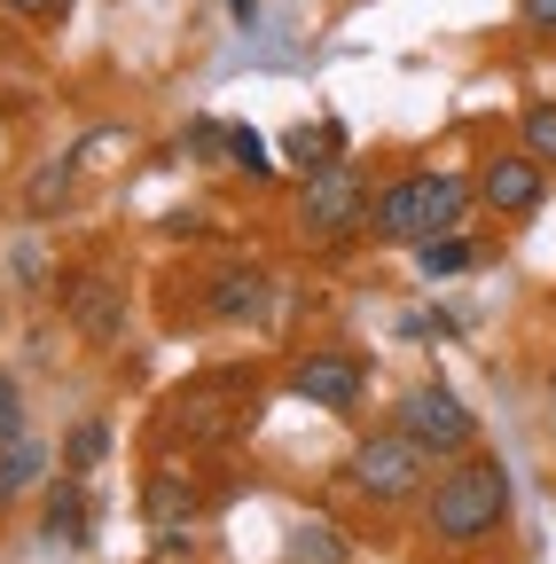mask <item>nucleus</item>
Masks as SVG:
<instances>
[{
	"label": "nucleus",
	"instance_id": "2eb2a0df",
	"mask_svg": "<svg viewBox=\"0 0 556 564\" xmlns=\"http://www.w3.org/2000/svg\"><path fill=\"white\" fill-rule=\"evenodd\" d=\"M228 158H236V165H243V173H259V181H266V173H274V158H266V150H259V133H251V126H228Z\"/></svg>",
	"mask_w": 556,
	"mask_h": 564
},
{
	"label": "nucleus",
	"instance_id": "f257e3e1",
	"mask_svg": "<svg viewBox=\"0 0 556 564\" xmlns=\"http://www.w3.org/2000/svg\"><path fill=\"white\" fill-rule=\"evenodd\" d=\"M502 510H510V478H502L494 455H478V463H462V470L439 478V494H432V533H439V541H478V533L502 525Z\"/></svg>",
	"mask_w": 556,
	"mask_h": 564
},
{
	"label": "nucleus",
	"instance_id": "6ab92c4d",
	"mask_svg": "<svg viewBox=\"0 0 556 564\" xmlns=\"http://www.w3.org/2000/svg\"><path fill=\"white\" fill-rule=\"evenodd\" d=\"M9 9H17V17H40V24H47V17H63V9H72V0H9Z\"/></svg>",
	"mask_w": 556,
	"mask_h": 564
},
{
	"label": "nucleus",
	"instance_id": "1a4fd4ad",
	"mask_svg": "<svg viewBox=\"0 0 556 564\" xmlns=\"http://www.w3.org/2000/svg\"><path fill=\"white\" fill-rule=\"evenodd\" d=\"M486 204L494 212H533L541 204V158L525 150V158H494L486 165Z\"/></svg>",
	"mask_w": 556,
	"mask_h": 564
},
{
	"label": "nucleus",
	"instance_id": "dca6fc26",
	"mask_svg": "<svg viewBox=\"0 0 556 564\" xmlns=\"http://www.w3.org/2000/svg\"><path fill=\"white\" fill-rule=\"evenodd\" d=\"M63 188H72V165H47V173H32V181H24V204H32V212H47V204H63Z\"/></svg>",
	"mask_w": 556,
	"mask_h": 564
},
{
	"label": "nucleus",
	"instance_id": "6e6552de",
	"mask_svg": "<svg viewBox=\"0 0 556 564\" xmlns=\"http://www.w3.org/2000/svg\"><path fill=\"white\" fill-rule=\"evenodd\" d=\"M142 518H150V533H157L165 549H181V541H188V525H196V486H181V478H150Z\"/></svg>",
	"mask_w": 556,
	"mask_h": 564
},
{
	"label": "nucleus",
	"instance_id": "9d476101",
	"mask_svg": "<svg viewBox=\"0 0 556 564\" xmlns=\"http://www.w3.org/2000/svg\"><path fill=\"white\" fill-rule=\"evenodd\" d=\"M47 549H63V556H72V549H87V502H79V478H55L47 486Z\"/></svg>",
	"mask_w": 556,
	"mask_h": 564
},
{
	"label": "nucleus",
	"instance_id": "4468645a",
	"mask_svg": "<svg viewBox=\"0 0 556 564\" xmlns=\"http://www.w3.org/2000/svg\"><path fill=\"white\" fill-rule=\"evenodd\" d=\"M525 150L556 165V102H533V110H525Z\"/></svg>",
	"mask_w": 556,
	"mask_h": 564
},
{
	"label": "nucleus",
	"instance_id": "20e7f679",
	"mask_svg": "<svg viewBox=\"0 0 556 564\" xmlns=\"http://www.w3.org/2000/svg\"><path fill=\"white\" fill-rule=\"evenodd\" d=\"M298 212H306V228H314L321 243L345 236V228H361V212H369V181H361V165H321V173H306Z\"/></svg>",
	"mask_w": 556,
	"mask_h": 564
},
{
	"label": "nucleus",
	"instance_id": "ddd939ff",
	"mask_svg": "<svg viewBox=\"0 0 556 564\" xmlns=\"http://www.w3.org/2000/svg\"><path fill=\"white\" fill-rule=\"evenodd\" d=\"M110 455V432H102V423H79V432H72V447H63V463H72V478L79 470H95Z\"/></svg>",
	"mask_w": 556,
	"mask_h": 564
},
{
	"label": "nucleus",
	"instance_id": "39448f33",
	"mask_svg": "<svg viewBox=\"0 0 556 564\" xmlns=\"http://www.w3.org/2000/svg\"><path fill=\"white\" fill-rule=\"evenodd\" d=\"M400 432H407V440H424L432 455H455V447H470V408H462L447 384H424V392H407Z\"/></svg>",
	"mask_w": 556,
	"mask_h": 564
},
{
	"label": "nucleus",
	"instance_id": "423d86ee",
	"mask_svg": "<svg viewBox=\"0 0 556 564\" xmlns=\"http://www.w3.org/2000/svg\"><path fill=\"white\" fill-rule=\"evenodd\" d=\"M63 314H72V329H79V337L110 345V337H118V322H126V291H118L110 274H72V282H63Z\"/></svg>",
	"mask_w": 556,
	"mask_h": 564
},
{
	"label": "nucleus",
	"instance_id": "0eeeda50",
	"mask_svg": "<svg viewBox=\"0 0 556 564\" xmlns=\"http://www.w3.org/2000/svg\"><path fill=\"white\" fill-rule=\"evenodd\" d=\"M298 392L314 400V408H361V361L353 352H306L298 361Z\"/></svg>",
	"mask_w": 556,
	"mask_h": 564
},
{
	"label": "nucleus",
	"instance_id": "412c9836",
	"mask_svg": "<svg viewBox=\"0 0 556 564\" xmlns=\"http://www.w3.org/2000/svg\"><path fill=\"white\" fill-rule=\"evenodd\" d=\"M228 9H236V17H251V0H228Z\"/></svg>",
	"mask_w": 556,
	"mask_h": 564
},
{
	"label": "nucleus",
	"instance_id": "f3484780",
	"mask_svg": "<svg viewBox=\"0 0 556 564\" xmlns=\"http://www.w3.org/2000/svg\"><path fill=\"white\" fill-rule=\"evenodd\" d=\"M462 267H470V243H455V236L424 243V274H462Z\"/></svg>",
	"mask_w": 556,
	"mask_h": 564
},
{
	"label": "nucleus",
	"instance_id": "4be33fe9",
	"mask_svg": "<svg viewBox=\"0 0 556 564\" xmlns=\"http://www.w3.org/2000/svg\"><path fill=\"white\" fill-rule=\"evenodd\" d=\"M548 392H556V377H548Z\"/></svg>",
	"mask_w": 556,
	"mask_h": 564
},
{
	"label": "nucleus",
	"instance_id": "f03ea898",
	"mask_svg": "<svg viewBox=\"0 0 556 564\" xmlns=\"http://www.w3.org/2000/svg\"><path fill=\"white\" fill-rule=\"evenodd\" d=\"M462 181H447V173H424V181H392L384 196H377V228L392 236V243H439L455 220H462Z\"/></svg>",
	"mask_w": 556,
	"mask_h": 564
},
{
	"label": "nucleus",
	"instance_id": "7ed1b4c3",
	"mask_svg": "<svg viewBox=\"0 0 556 564\" xmlns=\"http://www.w3.org/2000/svg\"><path fill=\"white\" fill-rule=\"evenodd\" d=\"M424 470H432V447L407 440V432H377L353 455V486L369 494V502H407V494L424 486Z\"/></svg>",
	"mask_w": 556,
	"mask_h": 564
},
{
	"label": "nucleus",
	"instance_id": "aec40b11",
	"mask_svg": "<svg viewBox=\"0 0 556 564\" xmlns=\"http://www.w3.org/2000/svg\"><path fill=\"white\" fill-rule=\"evenodd\" d=\"M517 9H525L533 24H556V0H517Z\"/></svg>",
	"mask_w": 556,
	"mask_h": 564
},
{
	"label": "nucleus",
	"instance_id": "f8f14e48",
	"mask_svg": "<svg viewBox=\"0 0 556 564\" xmlns=\"http://www.w3.org/2000/svg\"><path fill=\"white\" fill-rule=\"evenodd\" d=\"M212 314H259V274H220Z\"/></svg>",
	"mask_w": 556,
	"mask_h": 564
},
{
	"label": "nucleus",
	"instance_id": "9b49d317",
	"mask_svg": "<svg viewBox=\"0 0 556 564\" xmlns=\"http://www.w3.org/2000/svg\"><path fill=\"white\" fill-rule=\"evenodd\" d=\"M40 478H47V447H40L32 432L0 440V502H17V494H32Z\"/></svg>",
	"mask_w": 556,
	"mask_h": 564
},
{
	"label": "nucleus",
	"instance_id": "a211bd4d",
	"mask_svg": "<svg viewBox=\"0 0 556 564\" xmlns=\"http://www.w3.org/2000/svg\"><path fill=\"white\" fill-rule=\"evenodd\" d=\"M24 432V408H17V384L0 377V440H17Z\"/></svg>",
	"mask_w": 556,
	"mask_h": 564
}]
</instances>
